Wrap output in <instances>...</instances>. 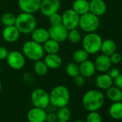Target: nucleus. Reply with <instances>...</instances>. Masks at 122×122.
Wrapping results in <instances>:
<instances>
[{
  "mask_svg": "<svg viewBox=\"0 0 122 122\" xmlns=\"http://www.w3.org/2000/svg\"><path fill=\"white\" fill-rule=\"evenodd\" d=\"M105 103V96L99 90L92 89L87 91L82 98V105L88 111H98Z\"/></svg>",
  "mask_w": 122,
  "mask_h": 122,
  "instance_id": "1",
  "label": "nucleus"
},
{
  "mask_svg": "<svg viewBox=\"0 0 122 122\" xmlns=\"http://www.w3.org/2000/svg\"><path fill=\"white\" fill-rule=\"evenodd\" d=\"M50 95V104L56 108L67 106L70 102L71 94L68 88L65 86H57L54 87Z\"/></svg>",
  "mask_w": 122,
  "mask_h": 122,
  "instance_id": "2",
  "label": "nucleus"
},
{
  "mask_svg": "<svg viewBox=\"0 0 122 122\" xmlns=\"http://www.w3.org/2000/svg\"><path fill=\"white\" fill-rule=\"evenodd\" d=\"M15 25L20 33L28 35L36 28L37 20L33 14L22 12L16 16Z\"/></svg>",
  "mask_w": 122,
  "mask_h": 122,
  "instance_id": "3",
  "label": "nucleus"
},
{
  "mask_svg": "<svg viewBox=\"0 0 122 122\" xmlns=\"http://www.w3.org/2000/svg\"><path fill=\"white\" fill-rule=\"evenodd\" d=\"M22 52L25 55V58H27L34 62L42 60L45 53L42 45L32 40H27L23 44Z\"/></svg>",
  "mask_w": 122,
  "mask_h": 122,
  "instance_id": "4",
  "label": "nucleus"
},
{
  "mask_svg": "<svg viewBox=\"0 0 122 122\" xmlns=\"http://www.w3.org/2000/svg\"><path fill=\"white\" fill-rule=\"evenodd\" d=\"M103 40L101 37L95 32L87 33L82 39V46L89 55H95L101 50Z\"/></svg>",
  "mask_w": 122,
  "mask_h": 122,
  "instance_id": "5",
  "label": "nucleus"
},
{
  "mask_svg": "<svg viewBox=\"0 0 122 122\" xmlns=\"http://www.w3.org/2000/svg\"><path fill=\"white\" fill-rule=\"evenodd\" d=\"M100 26L99 17L92 14L91 12H87L80 17L78 27L81 30L86 33L95 32Z\"/></svg>",
  "mask_w": 122,
  "mask_h": 122,
  "instance_id": "6",
  "label": "nucleus"
},
{
  "mask_svg": "<svg viewBox=\"0 0 122 122\" xmlns=\"http://www.w3.org/2000/svg\"><path fill=\"white\" fill-rule=\"evenodd\" d=\"M30 98L35 107L45 109L50 104V95L43 88H37L34 89L31 93Z\"/></svg>",
  "mask_w": 122,
  "mask_h": 122,
  "instance_id": "7",
  "label": "nucleus"
},
{
  "mask_svg": "<svg viewBox=\"0 0 122 122\" xmlns=\"http://www.w3.org/2000/svg\"><path fill=\"white\" fill-rule=\"evenodd\" d=\"M6 60L8 66L15 71L22 70L25 65V57L22 52L18 50L10 52Z\"/></svg>",
  "mask_w": 122,
  "mask_h": 122,
  "instance_id": "8",
  "label": "nucleus"
},
{
  "mask_svg": "<svg viewBox=\"0 0 122 122\" xmlns=\"http://www.w3.org/2000/svg\"><path fill=\"white\" fill-rule=\"evenodd\" d=\"M80 17L73 9H68L62 15V25L68 30L76 29L79 25Z\"/></svg>",
  "mask_w": 122,
  "mask_h": 122,
  "instance_id": "9",
  "label": "nucleus"
},
{
  "mask_svg": "<svg viewBox=\"0 0 122 122\" xmlns=\"http://www.w3.org/2000/svg\"><path fill=\"white\" fill-rule=\"evenodd\" d=\"M60 5V0H41L39 11L42 15L48 17L52 14L58 12Z\"/></svg>",
  "mask_w": 122,
  "mask_h": 122,
  "instance_id": "10",
  "label": "nucleus"
},
{
  "mask_svg": "<svg viewBox=\"0 0 122 122\" xmlns=\"http://www.w3.org/2000/svg\"><path fill=\"white\" fill-rule=\"evenodd\" d=\"M50 38L58 42H63L67 40L68 30H67L63 25L57 26H50L48 29Z\"/></svg>",
  "mask_w": 122,
  "mask_h": 122,
  "instance_id": "11",
  "label": "nucleus"
},
{
  "mask_svg": "<svg viewBox=\"0 0 122 122\" xmlns=\"http://www.w3.org/2000/svg\"><path fill=\"white\" fill-rule=\"evenodd\" d=\"M41 0H18V6L22 12L35 14L40 10Z\"/></svg>",
  "mask_w": 122,
  "mask_h": 122,
  "instance_id": "12",
  "label": "nucleus"
},
{
  "mask_svg": "<svg viewBox=\"0 0 122 122\" xmlns=\"http://www.w3.org/2000/svg\"><path fill=\"white\" fill-rule=\"evenodd\" d=\"M93 63L95 65L96 70L101 73H107L111 67L112 64L110 60V57L104 54L99 55L95 59V61Z\"/></svg>",
  "mask_w": 122,
  "mask_h": 122,
  "instance_id": "13",
  "label": "nucleus"
},
{
  "mask_svg": "<svg viewBox=\"0 0 122 122\" xmlns=\"http://www.w3.org/2000/svg\"><path fill=\"white\" fill-rule=\"evenodd\" d=\"M47 113L45 109L34 107L27 113V119L29 122H45Z\"/></svg>",
  "mask_w": 122,
  "mask_h": 122,
  "instance_id": "14",
  "label": "nucleus"
},
{
  "mask_svg": "<svg viewBox=\"0 0 122 122\" xmlns=\"http://www.w3.org/2000/svg\"><path fill=\"white\" fill-rule=\"evenodd\" d=\"M20 32L15 25L5 27L2 31V37L7 42L13 43L18 40L20 37Z\"/></svg>",
  "mask_w": 122,
  "mask_h": 122,
  "instance_id": "15",
  "label": "nucleus"
},
{
  "mask_svg": "<svg viewBox=\"0 0 122 122\" xmlns=\"http://www.w3.org/2000/svg\"><path fill=\"white\" fill-rule=\"evenodd\" d=\"M107 10V5L104 0H91L89 2V12L100 17L103 15Z\"/></svg>",
  "mask_w": 122,
  "mask_h": 122,
  "instance_id": "16",
  "label": "nucleus"
},
{
  "mask_svg": "<svg viewBox=\"0 0 122 122\" xmlns=\"http://www.w3.org/2000/svg\"><path fill=\"white\" fill-rule=\"evenodd\" d=\"M43 58V61L49 69H57L63 64L62 57L58 55V53L47 54Z\"/></svg>",
  "mask_w": 122,
  "mask_h": 122,
  "instance_id": "17",
  "label": "nucleus"
},
{
  "mask_svg": "<svg viewBox=\"0 0 122 122\" xmlns=\"http://www.w3.org/2000/svg\"><path fill=\"white\" fill-rule=\"evenodd\" d=\"M31 38H32V40L42 45L47 40L50 39L48 30L45 28H42V27H39V28L36 27L31 32Z\"/></svg>",
  "mask_w": 122,
  "mask_h": 122,
  "instance_id": "18",
  "label": "nucleus"
},
{
  "mask_svg": "<svg viewBox=\"0 0 122 122\" xmlns=\"http://www.w3.org/2000/svg\"><path fill=\"white\" fill-rule=\"evenodd\" d=\"M113 84V79L107 73L99 74L96 78V86L101 90H107Z\"/></svg>",
  "mask_w": 122,
  "mask_h": 122,
  "instance_id": "19",
  "label": "nucleus"
},
{
  "mask_svg": "<svg viewBox=\"0 0 122 122\" xmlns=\"http://www.w3.org/2000/svg\"><path fill=\"white\" fill-rule=\"evenodd\" d=\"M79 69L80 74L86 78L92 77L96 71L94 63L92 62L91 60H89L88 59L79 64Z\"/></svg>",
  "mask_w": 122,
  "mask_h": 122,
  "instance_id": "20",
  "label": "nucleus"
},
{
  "mask_svg": "<svg viewBox=\"0 0 122 122\" xmlns=\"http://www.w3.org/2000/svg\"><path fill=\"white\" fill-rule=\"evenodd\" d=\"M116 49L117 46L116 42L111 39H106L103 40L100 51H101L102 54L110 56L116 52Z\"/></svg>",
  "mask_w": 122,
  "mask_h": 122,
  "instance_id": "21",
  "label": "nucleus"
},
{
  "mask_svg": "<svg viewBox=\"0 0 122 122\" xmlns=\"http://www.w3.org/2000/svg\"><path fill=\"white\" fill-rule=\"evenodd\" d=\"M72 9L80 16L89 12V2L88 0H75Z\"/></svg>",
  "mask_w": 122,
  "mask_h": 122,
  "instance_id": "22",
  "label": "nucleus"
},
{
  "mask_svg": "<svg viewBox=\"0 0 122 122\" xmlns=\"http://www.w3.org/2000/svg\"><path fill=\"white\" fill-rule=\"evenodd\" d=\"M108 113L110 116L115 120L122 119V102H113L109 107Z\"/></svg>",
  "mask_w": 122,
  "mask_h": 122,
  "instance_id": "23",
  "label": "nucleus"
},
{
  "mask_svg": "<svg viewBox=\"0 0 122 122\" xmlns=\"http://www.w3.org/2000/svg\"><path fill=\"white\" fill-rule=\"evenodd\" d=\"M106 96L112 102H118L122 100V90L116 86H111L106 90Z\"/></svg>",
  "mask_w": 122,
  "mask_h": 122,
  "instance_id": "24",
  "label": "nucleus"
},
{
  "mask_svg": "<svg viewBox=\"0 0 122 122\" xmlns=\"http://www.w3.org/2000/svg\"><path fill=\"white\" fill-rule=\"evenodd\" d=\"M42 46L45 52H46L47 54L58 53L60 49V42L50 38L47 40L44 44H42Z\"/></svg>",
  "mask_w": 122,
  "mask_h": 122,
  "instance_id": "25",
  "label": "nucleus"
},
{
  "mask_svg": "<svg viewBox=\"0 0 122 122\" xmlns=\"http://www.w3.org/2000/svg\"><path fill=\"white\" fill-rule=\"evenodd\" d=\"M88 57H89V54L83 48L75 50L72 55L73 62L78 64H81V63L87 60L88 59Z\"/></svg>",
  "mask_w": 122,
  "mask_h": 122,
  "instance_id": "26",
  "label": "nucleus"
},
{
  "mask_svg": "<svg viewBox=\"0 0 122 122\" xmlns=\"http://www.w3.org/2000/svg\"><path fill=\"white\" fill-rule=\"evenodd\" d=\"M49 68L42 60L35 61L34 65V71L39 76H45L48 73Z\"/></svg>",
  "mask_w": 122,
  "mask_h": 122,
  "instance_id": "27",
  "label": "nucleus"
},
{
  "mask_svg": "<svg viewBox=\"0 0 122 122\" xmlns=\"http://www.w3.org/2000/svg\"><path fill=\"white\" fill-rule=\"evenodd\" d=\"M57 111H56V115L57 117V120L62 121H68L71 117V110L67 106L60 107L57 108Z\"/></svg>",
  "mask_w": 122,
  "mask_h": 122,
  "instance_id": "28",
  "label": "nucleus"
},
{
  "mask_svg": "<svg viewBox=\"0 0 122 122\" xmlns=\"http://www.w3.org/2000/svg\"><path fill=\"white\" fill-rule=\"evenodd\" d=\"M66 74L71 78H74L78 74H80V69H79V64L71 62L67 64L66 67Z\"/></svg>",
  "mask_w": 122,
  "mask_h": 122,
  "instance_id": "29",
  "label": "nucleus"
},
{
  "mask_svg": "<svg viewBox=\"0 0 122 122\" xmlns=\"http://www.w3.org/2000/svg\"><path fill=\"white\" fill-rule=\"evenodd\" d=\"M67 40H68L72 44H78L82 40V36L80 31L78 30L77 28L68 30Z\"/></svg>",
  "mask_w": 122,
  "mask_h": 122,
  "instance_id": "30",
  "label": "nucleus"
},
{
  "mask_svg": "<svg viewBox=\"0 0 122 122\" xmlns=\"http://www.w3.org/2000/svg\"><path fill=\"white\" fill-rule=\"evenodd\" d=\"M15 21H16V16L10 12L5 13L1 18V22L5 27L15 25Z\"/></svg>",
  "mask_w": 122,
  "mask_h": 122,
  "instance_id": "31",
  "label": "nucleus"
},
{
  "mask_svg": "<svg viewBox=\"0 0 122 122\" xmlns=\"http://www.w3.org/2000/svg\"><path fill=\"white\" fill-rule=\"evenodd\" d=\"M48 18L50 26H57L62 25V15H60L58 12L52 14L48 17Z\"/></svg>",
  "mask_w": 122,
  "mask_h": 122,
  "instance_id": "32",
  "label": "nucleus"
},
{
  "mask_svg": "<svg viewBox=\"0 0 122 122\" xmlns=\"http://www.w3.org/2000/svg\"><path fill=\"white\" fill-rule=\"evenodd\" d=\"M86 122H102V117L97 111H91L87 115Z\"/></svg>",
  "mask_w": 122,
  "mask_h": 122,
  "instance_id": "33",
  "label": "nucleus"
},
{
  "mask_svg": "<svg viewBox=\"0 0 122 122\" xmlns=\"http://www.w3.org/2000/svg\"><path fill=\"white\" fill-rule=\"evenodd\" d=\"M74 83L78 87H83L86 84V78L83 77L82 75L78 74L76 77L73 78Z\"/></svg>",
  "mask_w": 122,
  "mask_h": 122,
  "instance_id": "34",
  "label": "nucleus"
},
{
  "mask_svg": "<svg viewBox=\"0 0 122 122\" xmlns=\"http://www.w3.org/2000/svg\"><path fill=\"white\" fill-rule=\"evenodd\" d=\"M109 57H110V60H111V62L112 64H118L121 62V60H122L121 55L117 52H115L114 53H113Z\"/></svg>",
  "mask_w": 122,
  "mask_h": 122,
  "instance_id": "35",
  "label": "nucleus"
},
{
  "mask_svg": "<svg viewBox=\"0 0 122 122\" xmlns=\"http://www.w3.org/2000/svg\"><path fill=\"white\" fill-rule=\"evenodd\" d=\"M107 73L113 78H116L121 73H120V71L118 68H116V67H113V68H110V69L108 70V71L107 72Z\"/></svg>",
  "mask_w": 122,
  "mask_h": 122,
  "instance_id": "36",
  "label": "nucleus"
},
{
  "mask_svg": "<svg viewBox=\"0 0 122 122\" xmlns=\"http://www.w3.org/2000/svg\"><path fill=\"white\" fill-rule=\"evenodd\" d=\"M9 50L3 46H0V60H5L9 55Z\"/></svg>",
  "mask_w": 122,
  "mask_h": 122,
  "instance_id": "37",
  "label": "nucleus"
},
{
  "mask_svg": "<svg viewBox=\"0 0 122 122\" xmlns=\"http://www.w3.org/2000/svg\"><path fill=\"white\" fill-rule=\"evenodd\" d=\"M57 121V117L55 113L50 112L46 115L45 122H56Z\"/></svg>",
  "mask_w": 122,
  "mask_h": 122,
  "instance_id": "38",
  "label": "nucleus"
},
{
  "mask_svg": "<svg viewBox=\"0 0 122 122\" xmlns=\"http://www.w3.org/2000/svg\"><path fill=\"white\" fill-rule=\"evenodd\" d=\"M113 84L117 88L122 90V74H119L116 78L113 79Z\"/></svg>",
  "mask_w": 122,
  "mask_h": 122,
  "instance_id": "39",
  "label": "nucleus"
},
{
  "mask_svg": "<svg viewBox=\"0 0 122 122\" xmlns=\"http://www.w3.org/2000/svg\"><path fill=\"white\" fill-rule=\"evenodd\" d=\"M23 79H24V81L26 83H30L32 81V80H33V77L30 73H25L24 75V76H23Z\"/></svg>",
  "mask_w": 122,
  "mask_h": 122,
  "instance_id": "40",
  "label": "nucleus"
},
{
  "mask_svg": "<svg viewBox=\"0 0 122 122\" xmlns=\"http://www.w3.org/2000/svg\"><path fill=\"white\" fill-rule=\"evenodd\" d=\"M2 84L1 81H0V93L2 92Z\"/></svg>",
  "mask_w": 122,
  "mask_h": 122,
  "instance_id": "41",
  "label": "nucleus"
},
{
  "mask_svg": "<svg viewBox=\"0 0 122 122\" xmlns=\"http://www.w3.org/2000/svg\"><path fill=\"white\" fill-rule=\"evenodd\" d=\"M56 122H68L67 121H62V120H57Z\"/></svg>",
  "mask_w": 122,
  "mask_h": 122,
  "instance_id": "42",
  "label": "nucleus"
},
{
  "mask_svg": "<svg viewBox=\"0 0 122 122\" xmlns=\"http://www.w3.org/2000/svg\"><path fill=\"white\" fill-rule=\"evenodd\" d=\"M73 122H86V121H81V120H77V121H73Z\"/></svg>",
  "mask_w": 122,
  "mask_h": 122,
  "instance_id": "43",
  "label": "nucleus"
},
{
  "mask_svg": "<svg viewBox=\"0 0 122 122\" xmlns=\"http://www.w3.org/2000/svg\"><path fill=\"white\" fill-rule=\"evenodd\" d=\"M0 72H1V66H0Z\"/></svg>",
  "mask_w": 122,
  "mask_h": 122,
  "instance_id": "44",
  "label": "nucleus"
},
{
  "mask_svg": "<svg viewBox=\"0 0 122 122\" xmlns=\"http://www.w3.org/2000/svg\"><path fill=\"white\" fill-rule=\"evenodd\" d=\"M121 102H122V100H121Z\"/></svg>",
  "mask_w": 122,
  "mask_h": 122,
  "instance_id": "45",
  "label": "nucleus"
}]
</instances>
